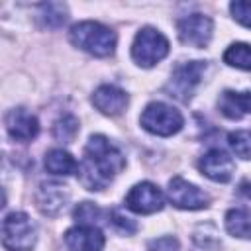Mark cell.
Wrapping results in <instances>:
<instances>
[{
	"instance_id": "3",
	"label": "cell",
	"mask_w": 251,
	"mask_h": 251,
	"mask_svg": "<svg viewBox=\"0 0 251 251\" xmlns=\"http://www.w3.org/2000/svg\"><path fill=\"white\" fill-rule=\"evenodd\" d=\"M37 241L35 224L24 212H12L2 222V245L8 251H31Z\"/></svg>"
},
{
	"instance_id": "18",
	"label": "cell",
	"mask_w": 251,
	"mask_h": 251,
	"mask_svg": "<svg viewBox=\"0 0 251 251\" xmlns=\"http://www.w3.org/2000/svg\"><path fill=\"white\" fill-rule=\"evenodd\" d=\"M224 63L229 67H237L243 71H251V45L249 43H233L224 53Z\"/></svg>"
},
{
	"instance_id": "17",
	"label": "cell",
	"mask_w": 251,
	"mask_h": 251,
	"mask_svg": "<svg viewBox=\"0 0 251 251\" xmlns=\"http://www.w3.org/2000/svg\"><path fill=\"white\" fill-rule=\"evenodd\" d=\"M226 229L241 239H251V208H233L226 214Z\"/></svg>"
},
{
	"instance_id": "14",
	"label": "cell",
	"mask_w": 251,
	"mask_h": 251,
	"mask_svg": "<svg viewBox=\"0 0 251 251\" xmlns=\"http://www.w3.org/2000/svg\"><path fill=\"white\" fill-rule=\"evenodd\" d=\"M92 104L98 112H102L106 116H118L127 106V94L114 84H102L94 90Z\"/></svg>"
},
{
	"instance_id": "5",
	"label": "cell",
	"mask_w": 251,
	"mask_h": 251,
	"mask_svg": "<svg viewBox=\"0 0 251 251\" xmlns=\"http://www.w3.org/2000/svg\"><path fill=\"white\" fill-rule=\"evenodd\" d=\"M167 53H169V41L159 29L143 27L137 31L131 45V57L139 67H153L159 61H163Z\"/></svg>"
},
{
	"instance_id": "13",
	"label": "cell",
	"mask_w": 251,
	"mask_h": 251,
	"mask_svg": "<svg viewBox=\"0 0 251 251\" xmlns=\"http://www.w3.org/2000/svg\"><path fill=\"white\" fill-rule=\"evenodd\" d=\"M65 245L69 251H102L104 235L96 226H76L67 229Z\"/></svg>"
},
{
	"instance_id": "25",
	"label": "cell",
	"mask_w": 251,
	"mask_h": 251,
	"mask_svg": "<svg viewBox=\"0 0 251 251\" xmlns=\"http://www.w3.org/2000/svg\"><path fill=\"white\" fill-rule=\"evenodd\" d=\"M178 247V241L173 237H159L149 243V251H175Z\"/></svg>"
},
{
	"instance_id": "24",
	"label": "cell",
	"mask_w": 251,
	"mask_h": 251,
	"mask_svg": "<svg viewBox=\"0 0 251 251\" xmlns=\"http://www.w3.org/2000/svg\"><path fill=\"white\" fill-rule=\"evenodd\" d=\"M110 222L116 229H120L122 233H133L137 227H135V222L127 216H124L120 210H112L110 212Z\"/></svg>"
},
{
	"instance_id": "2",
	"label": "cell",
	"mask_w": 251,
	"mask_h": 251,
	"mask_svg": "<svg viewBox=\"0 0 251 251\" xmlns=\"http://www.w3.org/2000/svg\"><path fill=\"white\" fill-rule=\"evenodd\" d=\"M71 43L94 57H108L116 49V33L98 22H78L69 31Z\"/></svg>"
},
{
	"instance_id": "9",
	"label": "cell",
	"mask_w": 251,
	"mask_h": 251,
	"mask_svg": "<svg viewBox=\"0 0 251 251\" xmlns=\"http://www.w3.org/2000/svg\"><path fill=\"white\" fill-rule=\"evenodd\" d=\"M212 29H214V24L204 14H190L178 20L176 24L180 41L190 47H206L212 37Z\"/></svg>"
},
{
	"instance_id": "16",
	"label": "cell",
	"mask_w": 251,
	"mask_h": 251,
	"mask_svg": "<svg viewBox=\"0 0 251 251\" xmlns=\"http://www.w3.org/2000/svg\"><path fill=\"white\" fill-rule=\"evenodd\" d=\"M45 169H47L51 175L67 176V175L78 173V163L75 161V157H73L69 151L51 149V151L45 155Z\"/></svg>"
},
{
	"instance_id": "4",
	"label": "cell",
	"mask_w": 251,
	"mask_h": 251,
	"mask_svg": "<svg viewBox=\"0 0 251 251\" xmlns=\"http://www.w3.org/2000/svg\"><path fill=\"white\" fill-rule=\"evenodd\" d=\"M139 122L143 126V129H147L153 135H161V137H169V135L180 131L182 124H184L182 114L165 102L147 104Z\"/></svg>"
},
{
	"instance_id": "10",
	"label": "cell",
	"mask_w": 251,
	"mask_h": 251,
	"mask_svg": "<svg viewBox=\"0 0 251 251\" xmlns=\"http://www.w3.org/2000/svg\"><path fill=\"white\" fill-rule=\"evenodd\" d=\"M198 169L204 176H208L210 180L216 182H227L233 176L235 165L233 159L222 151V149H210L208 153H204L198 161Z\"/></svg>"
},
{
	"instance_id": "26",
	"label": "cell",
	"mask_w": 251,
	"mask_h": 251,
	"mask_svg": "<svg viewBox=\"0 0 251 251\" xmlns=\"http://www.w3.org/2000/svg\"><path fill=\"white\" fill-rule=\"evenodd\" d=\"M241 192L245 196H251V184L249 182H241Z\"/></svg>"
},
{
	"instance_id": "15",
	"label": "cell",
	"mask_w": 251,
	"mask_h": 251,
	"mask_svg": "<svg viewBox=\"0 0 251 251\" xmlns=\"http://www.w3.org/2000/svg\"><path fill=\"white\" fill-rule=\"evenodd\" d=\"M218 108L226 118L241 120L245 114H251V92L224 90L218 100Z\"/></svg>"
},
{
	"instance_id": "12",
	"label": "cell",
	"mask_w": 251,
	"mask_h": 251,
	"mask_svg": "<svg viewBox=\"0 0 251 251\" xmlns=\"http://www.w3.org/2000/svg\"><path fill=\"white\" fill-rule=\"evenodd\" d=\"M6 129L16 141H31L39 133V122L25 108H14L6 116Z\"/></svg>"
},
{
	"instance_id": "23",
	"label": "cell",
	"mask_w": 251,
	"mask_h": 251,
	"mask_svg": "<svg viewBox=\"0 0 251 251\" xmlns=\"http://www.w3.org/2000/svg\"><path fill=\"white\" fill-rule=\"evenodd\" d=\"M229 12L233 16V20H237L241 25L251 27V2L245 0H237L229 4Z\"/></svg>"
},
{
	"instance_id": "22",
	"label": "cell",
	"mask_w": 251,
	"mask_h": 251,
	"mask_svg": "<svg viewBox=\"0 0 251 251\" xmlns=\"http://www.w3.org/2000/svg\"><path fill=\"white\" fill-rule=\"evenodd\" d=\"M41 10H43L41 18L47 27H59L67 20V10L63 4H43Z\"/></svg>"
},
{
	"instance_id": "8",
	"label": "cell",
	"mask_w": 251,
	"mask_h": 251,
	"mask_svg": "<svg viewBox=\"0 0 251 251\" xmlns=\"http://www.w3.org/2000/svg\"><path fill=\"white\" fill-rule=\"evenodd\" d=\"M126 206L131 212L137 214H153L163 210L165 206V196L161 188L153 182H137L126 196Z\"/></svg>"
},
{
	"instance_id": "11",
	"label": "cell",
	"mask_w": 251,
	"mask_h": 251,
	"mask_svg": "<svg viewBox=\"0 0 251 251\" xmlns=\"http://www.w3.org/2000/svg\"><path fill=\"white\" fill-rule=\"evenodd\" d=\"M69 188L61 182H43L37 190V196H35V202H37V208L41 210V214L45 216H59L67 202H69Z\"/></svg>"
},
{
	"instance_id": "20",
	"label": "cell",
	"mask_w": 251,
	"mask_h": 251,
	"mask_svg": "<svg viewBox=\"0 0 251 251\" xmlns=\"http://www.w3.org/2000/svg\"><path fill=\"white\" fill-rule=\"evenodd\" d=\"M229 147L239 159H251V131L249 129H239L231 131L229 137Z\"/></svg>"
},
{
	"instance_id": "6",
	"label": "cell",
	"mask_w": 251,
	"mask_h": 251,
	"mask_svg": "<svg viewBox=\"0 0 251 251\" xmlns=\"http://www.w3.org/2000/svg\"><path fill=\"white\" fill-rule=\"evenodd\" d=\"M206 73V63L204 61H190V63H182L178 65L173 75H171V80L167 84V94L176 98V100H182L186 102L194 88L200 84L202 80V75Z\"/></svg>"
},
{
	"instance_id": "19",
	"label": "cell",
	"mask_w": 251,
	"mask_h": 251,
	"mask_svg": "<svg viewBox=\"0 0 251 251\" xmlns=\"http://www.w3.org/2000/svg\"><path fill=\"white\" fill-rule=\"evenodd\" d=\"M78 133V120L73 114H63L55 124H53V135L59 141L71 143L75 135Z\"/></svg>"
},
{
	"instance_id": "21",
	"label": "cell",
	"mask_w": 251,
	"mask_h": 251,
	"mask_svg": "<svg viewBox=\"0 0 251 251\" xmlns=\"http://www.w3.org/2000/svg\"><path fill=\"white\" fill-rule=\"evenodd\" d=\"M73 216L80 226H94L98 220H102V210L94 202H82L75 208Z\"/></svg>"
},
{
	"instance_id": "7",
	"label": "cell",
	"mask_w": 251,
	"mask_h": 251,
	"mask_svg": "<svg viewBox=\"0 0 251 251\" xmlns=\"http://www.w3.org/2000/svg\"><path fill=\"white\" fill-rule=\"evenodd\" d=\"M169 200L180 210H202L210 204L208 194L182 176L169 180Z\"/></svg>"
},
{
	"instance_id": "1",
	"label": "cell",
	"mask_w": 251,
	"mask_h": 251,
	"mask_svg": "<svg viewBox=\"0 0 251 251\" xmlns=\"http://www.w3.org/2000/svg\"><path fill=\"white\" fill-rule=\"evenodd\" d=\"M126 167L122 151L104 135H90L84 147V159L78 163V178L88 190L106 188Z\"/></svg>"
}]
</instances>
